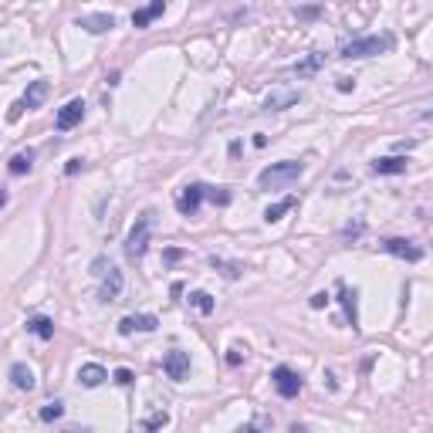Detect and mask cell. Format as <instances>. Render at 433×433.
I'll return each instance as SVG.
<instances>
[{
  "label": "cell",
  "mask_w": 433,
  "mask_h": 433,
  "mask_svg": "<svg viewBox=\"0 0 433 433\" xmlns=\"http://www.w3.org/2000/svg\"><path fill=\"white\" fill-rule=\"evenodd\" d=\"M305 173V163L302 159H284V163H271L268 170H261L257 177V186L261 190H278V186H288Z\"/></svg>",
  "instance_id": "obj_1"
},
{
  "label": "cell",
  "mask_w": 433,
  "mask_h": 433,
  "mask_svg": "<svg viewBox=\"0 0 433 433\" xmlns=\"http://www.w3.org/2000/svg\"><path fill=\"white\" fill-rule=\"evenodd\" d=\"M393 48V34H369V38H352L338 48V58H373L386 54Z\"/></svg>",
  "instance_id": "obj_2"
},
{
  "label": "cell",
  "mask_w": 433,
  "mask_h": 433,
  "mask_svg": "<svg viewBox=\"0 0 433 433\" xmlns=\"http://www.w3.org/2000/svg\"><path fill=\"white\" fill-rule=\"evenodd\" d=\"M149 237H153V213H142V217L136 220V227L129 230L126 254L132 257V261H139V257L146 254V247H149Z\"/></svg>",
  "instance_id": "obj_3"
},
{
  "label": "cell",
  "mask_w": 433,
  "mask_h": 433,
  "mask_svg": "<svg viewBox=\"0 0 433 433\" xmlns=\"http://www.w3.org/2000/svg\"><path fill=\"white\" fill-rule=\"evenodd\" d=\"M271 382H275L278 396H284V400H295V396L302 393V376H298L295 369H288V366H278V369L271 373Z\"/></svg>",
  "instance_id": "obj_4"
},
{
  "label": "cell",
  "mask_w": 433,
  "mask_h": 433,
  "mask_svg": "<svg viewBox=\"0 0 433 433\" xmlns=\"http://www.w3.org/2000/svg\"><path fill=\"white\" fill-rule=\"evenodd\" d=\"M204 197H206L204 183H190V186H183L177 193V210L183 217H193V213L200 210V204H204Z\"/></svg>",
  "instance_id": "obj_5"
},
{
  "label": "cell",
  "mask_w": 433,
  "mask_h": 433,
  "mask_svg": "<svg viewBox=\"0 0 433 433\" xmlns=\"http://www.w3.org/2000/svg\"><path fill=\"white\" fill-rule=\"evenodd\" d=\"M386 254L400 257V261H409V264H416V261H423V247H416L413 240H403V237H389L386 244Z\"/></svg>",
  "instance_id": "obj_6"
},
{
  "label": "cell",
  "mask_w": 433,
  "mask_h": 433,
  "mask_svg": "<svg viewBox=\"0 0 433 433\" xmlns=\"http://www.w3.org/2000/svg\"><path fill=\"white\" fill-rule=\"evenodd\" d=\"M81 119H85V102H81V99H72L68 105H61V108H58L54 126L61 129V132H68V129H75Z\"/></svg>",
  "instance_id": "obj_7"
},
{
  "label": "cell",
  "mask_w": 433,
  "mask_h": 433,
  "mask_svg": "<svg viewBox=\"0 0 433 433\" xmlns=\"http://www.w3.org/2000/svg\"><path fill=\"white\" fill-rule=\"evenodd\" d=\"M102 291H99V298H102L105 305L108 302H119V295H122V288H126V278H122V271L119 268H108V271H102Z\"/></svg>",
  "instance_id": "obj_8"
},
{
  "label": "cell",
  "mask_w": 433,
  "mask_h": 433,
  "mask_svg": "<svg viewBox=\"0 0 433 433\" xmlns=\"http://www.w3.org/2000/svg\"><path fill=\"white\" fill-rule=\"evenodd\" d=\"M163 373L170 376V379H186L190 376V356L186 352H179V349H173V352H166V359H163Z\"/></svg>",
  "instance_id": "obj_9"
},
{
  "label": "cell",
  "mask_w": 433,
  "mask_h": 433,
  "mask_svg": "<svg viewBox=\"0 0 433 433\" xmlns=\"http://www.w3.org/2000/svg\"><path fill=\"white\" fill-rule=\"evenodd\" d=\"M159 318L156 315H126L119 322V335H132V332H156Z\"/></svg>",
  "instance_id": "obj_10"
},
{
  "label": "cell",
  "mask_w": 433,
  "mask_h": 433,
  "mask_svg": "<svg viewBox=\"0 0 433 433\" xmlns=\"http://www.w3.org/2000/svg\"><path fill=\"white\" fill-rule=\"evenodd\" d=\"M335 291H338V302H342V308H345V322L352 325V329H359V308H356V291L345 284V281H338L335 284Z\"/></svg>",
  "instance_id": "obj_11"
},
{
  "label": "cell",
  "mask_w": 433,
  "mask_h": 433,
  "mask_svg": "<svg viewBox=\"0 0 433 433\" xmlns=\"http://www.w3.org/2000/svg\"><path fill=\"white\" fill-rule=\"evenodd\" d=\"M407 166H409L407 156H382V159L373 163V173L376 177H396V173H407Z\"/></svg>",
  "instance_id": "obj_12"
},
{
  "label": "cell",
  "mask_w": 433,
  "mask_h": 433,
  "mask_svg": "<svg viewBox=\"0 0 433 433\" xmlns=\"http://www.w3.org/2000/svg\"><path fill=\"white\" fill-rule=\"evenodd\" d=\"M78 27H85L88 34H105L115 27V17L112 14H85V17H78Z\"/></svg>",
  "instance_id": "obj_13"
},
{
  "label": "cell",
  "mask_w": 433,
  "mask_h": 433,
  "mask_svg": "<svg viewBox=\"0 0 433 433\" xmlns=\"http://www.w3.org/2000/svg\"><path fill=\"white\" fill-rule=\"evenodd\" d=\"M302 102V92H275V95H268L264 99V112H284L288 105H298Z\"/></svg>",
  "instance_id": "obj_14"
},
{
  "label": "cell",
  "mask_w": 433,
  "mask_h": 433,
  "mask_svg": "<svg viewBox=\"0 0 433 433\" xmlns=\"http://www.w3.org/2000/svg\"><path fill=\"white\" fill-rule=\"evenodd\" d=\"M105 379H108V373H105L99 362H88V366L78 369V382H81L85 389H95V386H102Z\"/></svg>",
  "instance_id": "obj_15"
},
{
  "label": "cell",
  "mask_w": 433,
  "mask_h": 433,
  "mask_svg": "<svg viewBox=\"0 0 433 433\" xmlns=\"http://www.w3.org/2000/svg\"><path fill=\"white\" fill-rule=\"evenodd\" d=\"M48 92H51V85H48V81H31L21 102H24V108H41V102L48 99Z\"/></svg>",
  "instance_id": "obj_16"
},
{
  "label": "cell",
  "mask_w": 433,
  "mask_h": 433,
  "mask_svg": "<svg viewBox=\"0 0 433 433\" xmlns=\"http://www.w3.org/2000/svg\"><path fill=\"white\" fill-rule=\"evenodd\" d=\"M163 10H166V3H163V0H156V3H149V7H142V10H136V14H132V24L142 31V27L153 24L156 17H163Z\"/></svg>",
  "instance_id": "obj_17"
},
{
  "label": "cell",
  "mask_w": 433,
  "mask_h": 433,
  "mask_svg": "<svg viewBox=\"0 0 433 433\" xmlns=\"http://www.w3.org/2000/svg\"><path fill=\"white\" fill-rule=\"evenodd\" d=\"M10 382H14L21 393H31V389H34V373L27 369L24 362H14V366H10Z\"/></svg>",
  "instance_id": "obj_18"
},
{
  "label": "cell",
  "mask_w": 433,
  "mask_h": 433,
  "mask_svg": "<svg viewBox=\"0 0 433 433\" xmlns=\"http://www.w3.org/2000/svg\"><path fill=\"white\" fill-rule=\"evenodd\" d=\"M7 170H10V177H24V173H31V170H34V149H27V153L10 156Z\"/></svg>",
  "instance_id": "obj_19"
},
{
  "label": "cell",
  "mask_w": 433,
  "mask_h": 433,
  "mask_svg": "<svg viewBox=\"0 0 433 433\" xmlns=\"http://www.w3.org/2000/svg\"><path fill=\"white\" fill-rule=\"evenodd\" d=\"M322 65H325V54H322V51H311L305 61H298V65H295L291 72H295L298 78H308V75H315V72H318Z\"/></svg>",
  "instance_id": "obj_20"
},
{
  "label": "cell",
  "mask_w": 433,
  "mask_h": 433,
  "mask_svg": "<svg viewBox=\"0 0 433 433\" xmlns=\"http://www.w3.org/2000/svg\"><path fill=\"white\" fill-rule=\"evenodd\" d=\"M27 332L48 342V338H51V335H54V322H51V318H48V315H34V318L27 322Z\"/></svg>",
  "instance_id": "obj_21"
},
{
  "label": "cell",
  "mask_w": 433,
  "mask_h": 433,
  "mask_svg": "<svg viewBox=\"0 0 433 433\" xmlns=\"http://www.w3.org/2000/svg\"><path fill=\"white\" fill-rule=\"evenodd\" d=\"M295 204H298L295 197H284V200H278V204H271L268 210H264V220H268V224H278L288 210H295Z\"/></svg>",
  "instance_id": "obj_22"
},
{
  "label": "cell",
  "mask_w": 433,
  "mask_h": 433,
  "mask_svg": "<svg viewBox=\"0 0 433 433\" xmlns=\"http://www.w3.org/2000/svg\"><path fill=\"white\" fill-rule=\"evenodd\" d=\"M190 305L197 308V311H204V315H210V311H213V298H210L206 291H193V295H190Z\"/></svg>",
  "instance_id": "obj_23"
},
{
  "label": "cell",
  "mask_w": 433,
  "mask_h": 433,
  "mask_svg": "<svg viewBox=\"0 0 433 433\" xmlns=\"http://www.w3.org/2000/svg\"><path fill=\"white\" fill-rule=\"evenodd\" d=\"M166 423H170V413H153L149 420H142V430L153 433V430H159V427H166Z\"/></svg>",
  "instance_id": "obj_24"
},
{
  "label": "cell",
  "mask_w": 433,
  "mask_h": 433,
  "mask_svg": "<svg viewBox=\"0 0 433 433\" xmlns=\"http://www.w3.org/2000/svg\"><path fill=\"white\" fill-rule=\"evenodd\" d=\"M61 413H65V407L54 400V403H48V407L41 409V420H44V423H51V420H61Z\"/></svg>",
  "instance_id": "obj_25"
},
{
  "label": "cell",
  "mask_w": 433,
  "mask_h": 433,
  "mask_svg": "<svg viewBox=\"0 0 433 433\" xmlns=\"http://www.w3.org/2000/svg\"><path fill=\"white\" fill-rule=\"evenodd\" d=\"M210 264H213V268H224V278H237V275H240L237 264H224V261H217V257H210Z\"/></svg>",
  "instance_id": "obj_26"
},
{
  "label": "cell",
  "mask_w": 433,
  "mask_h": 433,
  "mask_svg": "<svg viewBox=\"0 0 433 433\" xmlns=\"http://www.w3.org/2000/svg\"><path fill=\"white\" fill-rule=\"evenodd\" d=\"M132 379H136V376H132L129 369H115V382H119V386H132Z\"/></svg>",
  "instance_id": "obj_27"
},
{
  "label": "cell",
  "mask_w": 433,
  "mask_h": 433,
  "mask_svg": "<svg viewBox=\"0 0 433 433\" xmlns=\"http://www.w3.org/2000/svg\"><path fill=\"white\" fill-rule=\"evenodd\" d=\"M21 115H24V102H14V105H10V112H7V119H10V122H17Z\"/></svg>",
  "instance_id": "obj_28"
},
{
  "label": "cell",
  "mask_w": 433,
  "mask_h": 433,
  "mask_svg": "<svg viewBox=\"0 0 433 433\" xmlns=\"http://www.w3.org/2000/svg\"><path fill=\"white\" fill-rule=\"evenodd\" d=\"M325 305H329V295H325V291L311 295V308H325Z\"/></svg>",
  "instance_id": "obj_29"
},
{
  "label": "cell",
  "mask_w": 433,
  "mask_h": 433,
  "mask_svg": "<svg viewBox=\"0 0 433 433\" xmlns=\"http://www.w3.org/2000/svg\"><path fill=\"white\" fill-rule=\"evenodd\" d=\"M81 166H85V163H81V159H72V163H68V166H65V173H68V177H75L78 170H81Z\"/></svg>",
  "instance_id": "obj_30"
},
{
  "label": "cell",
  "mask_w": 433,
  "mask_h": 433,
  "mask_svg": "<svg viewBox=\"0 0 433 433\" xmlns=\"http://www.w3.org/2000/svg\"><path fill=\"white\" fill-rule=\"evenodd\" d=\"M352 88H356L352 78H338V92H352Z\"/></svg>",
  "instance_id": "obj_31"
},
{
  "label": "cell",
  "mask_w": 433,
  "mask_h": 433,
  "mask_svg": "<svg viewBox=\"0 0 433 433\" xmlns=\"http://www.w3.org/2000/svg\"><path fill=\"white\" fill-rule=\"evenodd\" d=\"M227 362H230V366H240V349H230Z\"/></svg>",
  "instance_id": "obj_32"
},
{
  "label": "cell",
  "mask_w": 433,
  "mask_h": 433,
  "mask_svg": "<svg viewBox=\"0 0 433 433\" xmlns=\"http://www.w3.org/2000/svg\"><path fill=\"white\" fill-rule=\"evenodd\" d=\"M179 257H183V251H166V261H170V264H173V261H179Z\"/></svg>",
  "instance_id": "obj_33"
},
{
  "label": "cell",
  "mask_w": 433,
  "mask_h": 433,
  "mask_svg": "<svg viewBox=\"0 0 433 433\" xmlns=\"http://www.w3.org/2000/svg\"><path fill=\"white\" fill-rule=\"evenodd\" d=\"M420 119H423V122H433V105L427 108V112H420Z\"/></svg>",
  "instance_id": "obj_34"
},
{
  "label": "cell",
  "mask_w": 433,
  "mask_h": 433,
  "mask_svg": "<svg viewBox=\"0 0 433 433\" xmlns=\"http://www.w3.org/2000/svg\"><path fill=\"white\" fill-rule=\"evenodd\" d=\"M240 433H257L254 427H240Z\"/></svg>",
  "instance_id": "obj_35"
},
{
  "label": "cell",
  "mask_w": 433,
  "mask_h": 433,
  "mask_svg": "<svg viewBox=\"0 0 433 433\" xmlns=\"http://www.w3.org/2000/svg\"><path fill=\"white\" fill-rule=\"evenodd\" d=\"M65 433H85V430H65Z\"/></svg>",
  "instance_id": "obj_36"
}]
</instances>
